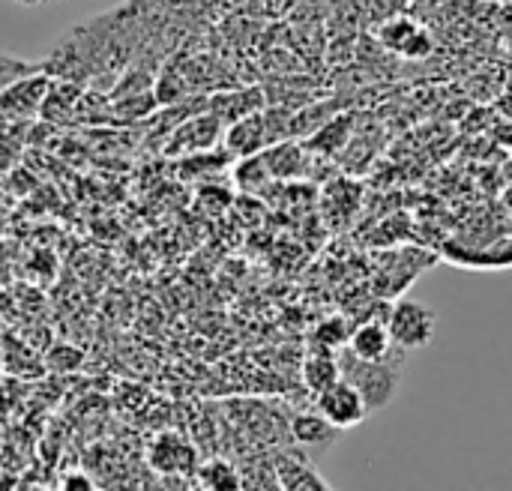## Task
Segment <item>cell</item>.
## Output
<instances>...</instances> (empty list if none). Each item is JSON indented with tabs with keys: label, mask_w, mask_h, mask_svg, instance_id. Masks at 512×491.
Listing matches in <instances>:
<instances>
[{
	"label": "cell",
	"mask_w": 512,
	"mask_h": 491,
	"mask_svg": "<svg viewBox=\"0 0 512 491\" xmlns=\"http://www.w3.org/2000/svg\"><path fill=\"white\" fill-rule=\"evenodd\" d=\"M402 363H405V351L402 348H396L384 360H360L348 348H342V354H339L342 378L351 381L363 393V399H366L372 414L387 408L396 399L399 384H402Z\"/></svg>",
	"instance_id": "6da1fadb"
},
{
	"label": "cell",
	"mask_w": 512,
	"mask_h": 491,
	"mask_svg": "<svg viewBox=\"0 0 512 491\" xmlns=\"http://www.w3.org/2000/svg\"><path fill=\"white\" fill-rule=\"evenodd\" d=\"M273 480L279 489L288 491H327L330 483L321 477V471L303 459V456H279L276 465H273Z\"/></svg>",
	"instance_id": "52a82bcc"
},
{
	"label": "cell",
	"mask_w": 512,
	"mask_h": 491,
	"mask_svg": "<svg viewBox=\"0 0 512 491\" xmlns=\"http://www.w3.org/2000/svg\"><path fill=\"white\" fill-rule=\"evenodd\" d=\"M36 69H39V63H30V60H24V57H15V54L0 51V90L9 87L12 81L30 75V72H36Z\"/></svg>",
	"instance_id": "9a60e30c"
},
{
	"label": "cell",
	"mask_w": 512,
	"mask_h": 491,
	"mask_svg": "<svg viewBox=\"0 0 512 491\" xmlns=\"http://www.w3.org/2000/svg\"><path fill=\"white\" fill-rule=\"evenodd\" d=\"M387 330L393 336V345L402 348L405 354L420 351V348L432 345L435 330H438V315L426 303L402 297L399 303H393V309L387 315Z\"/></svg>",
	"instance_id": "7a4b0ae2"
},
{
	"label": "cell",
	"mask_w": 512,
	"mask_h": 491,
	"mask_svg": "<svg viewBox=\"0 0 512 491\" xmlns=\"http://www.w3.org/2000/svg\"><path fill=\"white\" fill-rule=\"evenodd\" d=\"M150 465H153L159 474H168V477L192 474V471H198V453H195V447H192L186 438L162 435V438H156L153 447H150Z\"/></svg>",
	"instance_id": "5b68a950"
},
{
	"label": "cell",
	"mask_w": 512,
	"mask_h": 491,
	"mask_svg": "<svg viewBox=\"0 0 512 491\" xmlns=\"http://www.w3.org/2000/svg\"><path fill=\"white\" fill-rule=\"evenodd\" d=\"M48 87H51V75L42 69L3 87L0 90V123H21V120H33L36 114H42Z\"/></svg>",
	"instance_id": "3957f363"
},
{
	"label": "cell",
	"mask_w": 512,
	"mask_h": 491,
	"mask_svg": "<svg viewBox=\"0 0 512 491\" xmlns=\"http://www.w3.org/2000/svg\"><path fill=\"white\" fill-rule=\"evenodd\" d=\"M267 141H270V129H267L264 114H258V111H252V114L234 120L231 129L225 132V147H228V153L243 156V159L261 153V147H264Z\"/></svg>",
	"instance_id": "ba28073f"
},
{
	"label": "cell",
	"mask_w": 512,
	"mask_h": 491,
	"mask_svg": "<svg viewBox=\"0 0 512 491\" xmlns=\"http://www.w3.org/2000/svg\"><path fill=\"white\" fill-rule=\"evenodd\" d=\"M420 30V24H414L411 18H405V15H396V18H390V21H384L381 24V30H378V39L384 42V48L387 51H396V54H405V48H408V42L414 39V33Z\"/></svg>",
	"instance_id": "7c38bea8"
},
{
	"label": "cell",
	"mask_w": 512,
	"mask_h": 491,
	"mask_svg": "<svg viewBox=\"0 0 512 491\" xmlns=\"http://www.w3.org/2000/svg\"><path fill=\"white\" fill-rule=\"evenodd\" d=\"M498 111H501V114H507V117L512 120V90H507V93L498 99Z\"/></svg>",
	"instance_id": "e0dca14e"
},
{
	"label": "cell",
	"mask_w": 512,
	"mask_h": 491,
	"mask_svg": "<svg viewBox=\"0 0 512 491\" xmlns=\"http://www.w3.org/2000/svg\"><path fill=\"white\" fill-rule=\"evenodd\" d=\"M303 384L309 393H321L327 390L330 384H336L342 378V366H339V354L336 351H324V348H312L309 357L303 360Z\"/></svg>",
	"instance_id": "30bf717a"
},
{
	"label": "cell",
	"mask_w": 512,
	"mask_h": 491,
	"mask_svg": "<svg viewBox=\"0 0 512 491\" xmlns=\"http://www.w3.org/2000/svg\"><path fill=\"white\" fill-rule=\"evenodd\" d=\"M351 324L348 318H330V321H321V327L315 330L312 336V348H324V351H342L348 348V339H351Z\"/></svg>",
	"instance_id": "4fadbf2b"
},
{
	"label": "cell",
	"mask_w": 512,
	"mask_h": 491,
	"mask_svg": "<svg viewBox=\"0 0 512 491\" xmlns=\"http://www.w3.org/2000/svg\"><path fill=\"white\" fill-rule=\"evenodd\" d=\"M315 402H318V411H321L339 432L357 429V426H363V423L372 417V411H369L363 393H360L351 381H345V378H339L336 384H330L327 390H321V393L315 396Z\"/></svg>",
	"instance_id": "277c9868"
},
{
	"label": "cell",
	"mask_w": 512,
	"mask_h": 491,
	"mask_svg": "<svg viewBox=\"0 0 512 491\" xmlns=\"http://www.w3.org/2000/svg\"><path fill=\"white\" fill-rule=\"evenodd\" d=\"M348 351L360 360H384L396 351L393 345V336L387 330V324L381 321H366V324H357L351 330V339H348Z\"/></svg>",
	"instance_id": "9c48e42d"
},
{
	"label": "cell",
	"mask_w": 512,
	"mask_h": 491,
	"mask_svg": "<svg viewBox=\"0 0 512 491\" xmlns=\"http://www.w3.org/2000/svg\"><path fill=\"white\" fill-rule=\"evenodd\" d=\"M198 483L204 489H243V477L228 462H207L198 468Z\"/></svg>",
	"instance_id": "5bb4252c"
},
{
	"label": "cell",
	"mask_w": 512,
	"mask_h": 491,
	"mask_svg": "<svg viewBox=\"0 0 512 491\" xmlns=\"http://www.w3.org/2000/svg\"><path fill=\"white\" fill-rule=\"evenodd\" d=\"M21 6H36V3H42V0H18Z\"/></svg>",
	"instance_id": "ac0fdd59"
},
{
	"label": "cell",
	"mask_w": 512,
	"mask_h": 491,
	"mask_svg": "<svg viewBox=\"0 0 512 491\" xmlns=\"http://www.w3.org/2000/svg\"><path fill=\"white\" fill-rule=\"evenodd\" d=\"M291 435L300 447H309V450H327L336 444L339 438V429L318 411V414H297L291 420Z\"/></svg>",
	"instance_id": "8fae6325"
},
{
	"label": "cell",
	"mask_w": 512,
	"mask_h": 491,
	"mask_svg": "<svg viewBox=\"0 0 512 491\" xmlns=\"http://www.w3.org/2000/svg\"><path fill=\"white\" fill-rule=\"evenodd\" d=\"M63 486H66V489H75V491L93 489V483H90V477H84V474H69V477L63 480Z\"/></svg>",
	"instance_id": "2e32d148"
},
{
	"label": "cell",
	"mask_w": 512,
	"mask_h": 491,
	"mask_svg": "<svg viewBox=\"0 0 512 491\" xmlns=\"http://www.w3.org/2000/svg\"><path fill=\"white\" fill-rule=\"evenodd\" d=\"M219 129H222V120L210 111V114H195L189 117L186 123H180L168 141V153H198V150H207L216 144L219 138Z\"/></svg>",
	"instance_id": "8992f818"
}]
</instances>
